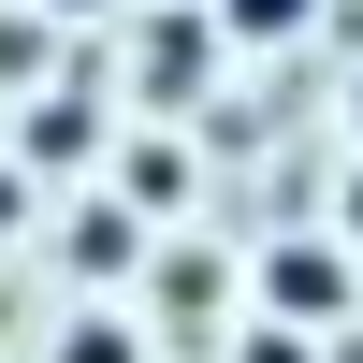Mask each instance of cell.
Instances as JSON below:
<instances>
[{
	"instance_id": "obj_1",
	"label": "cell",
	"mask_w": 363,
	"mask_h": 363,
	"mask_svg": "<svg viewBox=\"0 0 363 363\" xmlns=\"http://www.w3.org/2000/svg\"><path fill=\"white\" fill-rule=\"evenodd\" d=\"M262 306H277V320H335L349 306V247H277V262H262Z\"/></svg>"
},
{
	"instance_id": "obj_2",
	"label": "cell",
	"mask_w": 363,
	"mask_h": 363,
	"mask_svg": "<svg viewBox=\"0 0 363 363\" xmlns=\"http://www.w3.org/2000/svg\"><path fill=\"white\" fill-rule=\"evenodd\" d=\"M203 44H218V15H160V29H145V58H131L145 102H189V87H203Z\"/></svg>"
},
{
	"instance_id": "obj_3",
	"label": "cell",
	"mask_w": 363,
	"mask_h": 363,
	"mask_svg": "<svg viewBox=\"0 0 363 363\" xmlns=\"http://www.w3.org/2000/svg\"><path fill=\"white\" fill-rule=\"evenodd\" d=\"M15 160H87V102H73V87L15 116Z\"/></svg>"
},
{
	"instance_id": "obj_4",
	"label": "cell",
	"mask_w": 363,
	"mask_h": 363,
	"mask_svg": "<svg viewBox=\"0 0 363 363\" xmlns=\"http://www.w3.org/2000/svg\"><path fill=\"white\" fill-rule=\"evenodd\" d=\"M203 15H218L233 44H291V29H320V0H203Z\"/></svg>"
},
{
	"instance_id": "obj_5",
	"label": "cell",
	"mask_w": 363,
	"mask_h": 363,
	"mask_svg": "<svg viewBox=\"0 0 363 363\" xmlns=\"http://www.w3.org/2000/svg\"><path fill=\"white\" fill-rule=\"evenodd\" d=\"M116 189H131V203H189V160H174V145H131V160H116Z\"/></svg>"
},
{
	"instance_id": "obj_6",
	"label": "cell",
	"mask_w": 363,
	"mask_h": 363,
	"mask_svg": "<svg viewBox=\"0 0 363 363\" xmlns=\"http://www.w3.org/2000/svg\"><path fill=\"white\" fill-rule=\"evenodd\" d=\"M73 277H131V218H116V203L73 218Z\"/></svg>"
},
{
	"instance_id": "obj_7",
	"label": "cell",
	"mask_w": 363,
	"mask_h": 363,
	"mask_svg": "<svg viewBox=\"0 0 363 363\" xmlns=\"http://www.w3.org/2000/svg\"><path fill=\"white\" fill-rule=\"evenodd\" d=\"M44 363H145V335H131V320H73Z\"/></svg>"
},
{
	"instance_id": "obj_8",
	"label": "cell",
	"mask_w": 363,
	"mask_h": 363,
	"mask_svg": "<svg viewBox=\"0 0 363 363\" xmlns=\"http://www.w3.org/2000/svg\"><path fill=\"white\" fill-rule=\"evenodd\" d=\"M15 203H29V189H15V160H0V233H15Z\"/></svg>"
},
{
	"instance_id": "obj_9",
	"label": "cell",
	"mask_w": 363,
	"mask_h": 363,
	"mask_svg": "<svg viewBox=\"0 0 363 363\" xmlns=\"http://www.w3.org/2000/svg\"><path fill=\"white\" fill-rule=\"evenodd\" d=\"M44 15H102V0H44Z\"/></svg>"
},
{
	"instance_id": "obj_10",
	"label": "cell",
	"mask_w": 363,
	"mask_h": 363,
	"mask_svg": "<svg viewBox=\"0 0 363 363\" xmlns=\"http://www.w3.org/2000/svg\"><path fill=\"white\" fill-rule=\"evenodd\" d=\"M349 131H363V87H349Z\"/></svg>"
},
{
	"instance_id": "obj_11",
	"label": "cell",
	"mask_w": 363,
	"mask_h": 363,
	"mask_svg": "<svg viewBox=\"0 0 363 363\" xmlns=\"http://www.w3.org/2000/svg\"><path fill=\"white\" fill-rule=\"evenodd\" d=\"M349 218H363V189H349Z\"/></svg>"
}]
</instances>
